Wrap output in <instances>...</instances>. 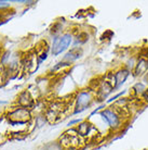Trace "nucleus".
Segmentation results:
<instances>
[{"label":"nucleus","instance_id":"15","mask_svg":"<svg viewBox=\"0 0 148 150\" xmlns=\"http://www.w3.org/2000/svg\"><path fill=\"white\" fill-rule=\"evenodd\" d=\"M82 120L81 119H75V120H71L68 122V124H67V126H73V125H75V124H79V123H81Z\"/></svg>","mask_w":148,"mask_h":150},{"label":"nucleus","instance_id":"20","mask_svg":"<svg viewBox=\"0 0 148 150\" xmlns=\"http://www.w3.org/2000/svg\"><path fill=\"white\" fill-rule=\"evenodd\" d=\"M145 81H146V83L148 84V73L146 74V76H145Z\"/></svg>","mask_w":148,"mask_h":150},{"label":"nucleus","instance_id":"12","mask_svg":"<svg viewBox=\"0 0 148 150\" xmlns=\"http://www.w3.org/2000/svg\"><path fill=\"white\" fill-rule=\"evenodd\" d=\"M47 150H63V146L61 143H51L45 146Z\"/></svg>","mask_w":148,"mask_h":150},{"label":"nucleus","instance_id":"16","mask_svg":"<svg viewBox=\"0 0 148 150\" xmlns=\"http://www.w3.org/2000/svg\"><path fill=\"white\" fill-rule=\"evenodd\" d=\"M126 91H121V93H119V94H117L115 96V97H112V98H110L109 100H107V103H110V102H112V101H117V98H119L120 96H122L123 94H124Z\"/></svg>","mask_w":148,"mask_h":150},{"label":"nucleus","instance_id":"19","mask_svg":"<svg viewBox=\"0 0 148 150\" xmlns=\"http://www.w3.org/2000/svg\"><path fill=\"white\" fill-rule=\"evenodd\" d=\"M7 103V101H3V100H0V105H6Z\"/></svg>","mask_w":148,"mask_h":150},{"label":"nucleus","instance_id":"5","mask_svg":"<svg viewBox=\"0 0 148 150\" xmlns=\"http://www.w3.org/2000/svg\"><path fill=\"white\" fill-rule=\"evenodd\" d=\"M101 116L103 117V120L114 129L120 128L122 125V119L117 114L114 109H105L101 111Z\"/></svg>","mask_w":148,"mask_h":150},{"label":"nucleus","instance_id":"13","mask_svg":"<svg viewBox=\"0 0 148 150\" xmlns=\"http://www.w3.org/2000/svg\"><path fill=\"white\" fill-rule=\"evenodd\" d=\"M62 30H63L62 24H59V23H55V24L51 27V34L57 35V34H59V33L62 32Z\"/></svg>","mask_w":148,"mask_h":150},{"label":"nucleus","instance_id":"9","mask_svg":"<svg viewBox=\"0 0 148 150\" xmlns=\"http://www.w3.org/2000/svg\"><path fill=\"white\" fill-rule=\"evenodd\" d=\"M82 53H83V51H82V49L80 47H75V48H73L71 51H68L64 56L63 61L64 62H67V63H71V62L78 60L82 56Z\"/></svg>","mask_w":148,"mask_h":150},{"label":"nucleus","instance_id":"18","mask_svg":"<svg viewBox=\"0 0 148 150\" xmlns=\"http://www.w3.org/2000/svg\"><path fill=\"white\" fill-rule=\"evenodd\" d=\"M141 96H142V99H143L144 101L148 102V88H146V89H145V91L141 95Z\"/></svg>","mask_w":148,"mask_h":150},{"label":"nucleus","instance_id":"1","mask_svg":"<svg viewBox=\"0 0 148 150\" xmlns=\"http://www.w3.org/2000/svg\"><path fill=\"white\" fill-rule=\"evenodd\" d=\"M31 117L33 116H31L30 109L19 107V105L7 113V119L9 121V124L12 125V126L26 125V124H28L30 122Z\"/></svg>","mask_w":148,"mask_h":150},{"label":"nucleus","instance_id":"11","mask_svg":"<svg viewBox=\"0 0 148 150\" xmlns=\"http://www.w3.org/2000/svg\"><path fill=\"white\" fill-rule=\"evenodd\" d=\"M146 87L143 83H136L133 87H132V91L134 93L135 96H138V95H142L145 91Z\"/></svg>","mask_w":148,"mask_h":150},{"label":"nucleus","instance_id":"3","mask_svg":"<svg viewBox=\"0 0 148 150\" xmlns=\"http://www.w3.org/2000/svg\"><path fill=\"white\" fill-rule=\"evenodd\" d=\"M73 41V35L71 33L59 35L53 39L51 46V53L53 56H59L62 52H64Z\"/></svg>","mask_w":148,"mask_h":150},{"label":"nucleus","instance_id":"17","mask_svg":"<svg viewBox=\"0 0 148 150\" xmlns=\"http://www.w3.org/2000/svg\"><path fill=\"white\" fill-rule=\"evenodd\" d=\"M10 6V1H6V0H0V9H4Z\"/></svg>","mask_w":148,"mask_h":150},{"label":"nucleus","instance_id":"8","mask_svg":"<svg viewBox=\"0 0 148 150\" xmlns=\"http://www.w3.org/2000/svg\"><path fill=\"white\" fill-rule=\"evenodd\" d=\"M129 75H130V71L126 68L120 69V70H118L117 72H115V74H114L115 88L116 87H119L120 85H122L123 83L126 81V79L129 77Z\"/></svg>","mask_w":148,"mask_h":150},{"label":"nucleus","instance_id":"2","mask_svg":"<svg viewBox=\"0 0 148 150\" xmlns=\"http://www.w3.org/2000/svg\"><path fill=\"white\" fill-rule=\"evenodd\" d=\"M95 99V95L93 90H80L78 91L74 98L75 101V108L73 114H78V113L83 112L87 110L90 105H92V102Z\"/></svg>","mask_w":148,"mask_h":150},{"label":"nucleus","instance_id":"10","mask_svg":"<svg viewBox=\"0 0 148 150\" xmlns=\"http://www.w3.org/2000/svg\"><path fill=\"white\" fill-rule=\"evenodd\" d=\"M93 128L92 124L90 123V122H88V121H82L81 123H79L76 126V132L78 133V135L81 136L82 138H85L87 136H89L90 132H91V129Z\"/></svg>","mask_w":148,"mask_h":150},{"label":"nucleus","instance_id":"6","mask_svg":"<svg viewBox=\"0 0 148 150\" xmlns=\"http://www.w3.org/2000/svg\"><path fill=\"white\" fill-rule=\"evenodd\" d=\"M16 103L19 107H23V108H27V109H30L31 107L35 103V99L31 96L30 91L28 89L23 90L17 96V99H16Z\"/></svg>","mask_w":148,"mask_h":150},{"label":"nucleus","instance_id":"7","mask_svg":"<svg viewBox=\"0 0 148 150\" xmlns=\"http://www.w3.org/2000/svg\"><path fill=\"white\" fill-rule=\"evenodd\" d=\"M148 71V59L145 58H140L138 61L136 62L135 67L133 70L134 76H142Z\"/></svg>","mask_w":148,"mask_h":150},{"label":"nucleus","instance_id":"14","mask_svg":"<svg viewBox=\"0 0 148 150\" xmlns=\"http://www.w3.org/2000/svg\"><path fill=\"white\" fill-rule=\"evenodd\" d=\"M88 34H85V33H81V34H79L77 36V42L79 44H82V42H85V41L88 40Z\"/></svg>","mask_w":148,"mask_h":150},{"label":"nucleus","instance_id":"4","mask_svg":"<svg viewBox=\"0 0 148 150\" xmlns=\"http://www.w3.org/2000/svg\"><path fill=\"white\" fill-rule=\"evenodd\" d=\"M64 110H65V105L62 102H53L51 105H49L47 111H45V120L48 121L49 123H56L62 117Z\"/></svg>","mask_w":148,"mask_h":150}]
</instances>
